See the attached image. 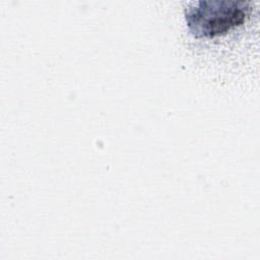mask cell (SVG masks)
Wrapping results in <instances>:
<instances>
[{
    "mask_svg": "<svg viewBox=\"0 0 260 260\" xmlns=\"http://www.w3.org/2000/svg\"><path fill=\"white\" fill-rule=\"evenodd\" d=\"M248 13L247 2L200 0L185 9V18L193 36L213 38L243 23Z\"/></svg>",
    "mask_w": 260,
    "mask_h": 260,
    "instance_id": "6da1fadb",
    "label": "cell"
}]
</instances>
